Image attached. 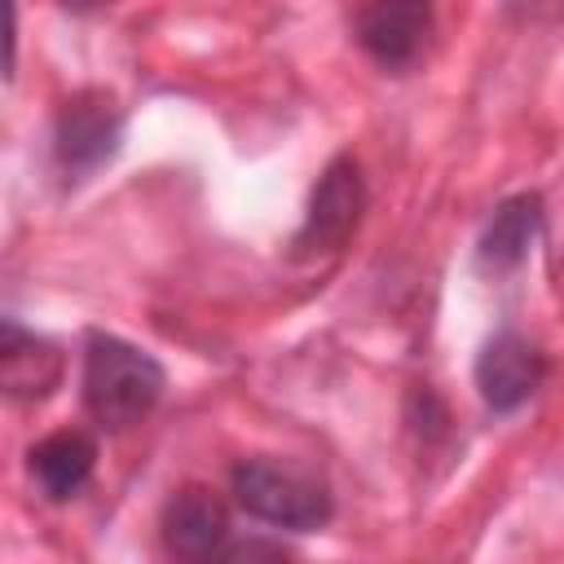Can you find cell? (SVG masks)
Returning a JSON list of instances; mask_svg holds the SVG:
<instances>
[{
  "instance_id": "6da1fadb",
  "label": "cell",
  "mask_w": 564,
  "mask_h": 564,
  "mask_svg": "<svg viewBox=\"0 0 564 564\" xmlns=\"http://www.w3.org/2000/svg\"><path fill=\"white\" fill-rule=\"evenodd\" d=\"M167 388V375L163 366L119 339V335H106V330H93L88 344H84V410L110 427V432H123L132 423H141L159 397Z\"/></svg>"
},
{
  "instance_id": "7a4b0ae2",
  "label": "cell",
  "mask_w": 564,
  "mask_h": 564,
  "mask_svg": "<svg viewBox=\"0 0 564 564\" xmlns=\"http://www.w3.org/2000/svg\"><path fill=\"white\" fill-rule=\"evenodd\" d=\"M229 480H234L238 507L273 529L304 533V529H317L330 520V494L317 480H308L291 467H278L269 458H242Z\"/></svg>"
},
{
  "instance_id": "3957f363",
  "label": "cell",
  "mask_w": 564,
  "mask_h": 564,
  "mask_svg": "<svg viewBox=\"0 0 564 564\" xmlns=\"http://www.w3.org/2000/svg\"><path fill=\"white\" fill-rule=\"evenodd\" d=\"M123 137V115L110 93L101 88H79L62 101L57 128H53V154L70 181H84L101 163L115 159Z\"/></svg>"
},
{
  "instance_id": "277c9868",
  "label": "cell",
  "mask_w": 564,
  "mask_h": 564,
  "mask_svg": "<svg viewBox=\"0 0 564 564\" xmlns=\"http://www.w3.org/2000/svg\"><path fill=\"white\" fill-rule=\"evenodd\" d=\"M361 207H366V181H361V167L352 154H335L313 194H308V212H304V225L295 234V251L300 256H330L339 251L357 220H361Z\"/></svg>"
},
{
  "instance_id": "5b68a950",
  "label": "cell",
  "mask_w": 564,
  "mask_h": 564,
  "mask_svg": "<svg viewBox=\"0 0 564 564\" xmlns=\"http://www.w3.org/2000/svg\"><path fill=\"white\" fill-rule=\"evenodd\" d=\"M546 375V357L516 330H498L476 357V388L494 414L520 410Z\"/></svg>"
},
{
  "instance_id": "8992f818",
  "label": "cell",
  "mask_w": 564,
  "mask_h": 564,
  "mask_svg": "<svg viewBox=\"0 0 564 564\" xmlns=\"http://www.w3.org/2000/svg\"><path fill=\"white\" fill-rule=\"evenodd\" d=\"M432 35V0H370L357 13V44L388 70L410 66Z\"/></svg>"
},
{
  "instance_id": "52a82bcc",
  "label": "cell",
  "mask_w": 564,
  "mask_h": 564,
  "mask_svg": "<svg viewBox=\"0 0 564 564\" xmlns=\"http://www.w3.org/2000/svg\"><path fill=\"white\" fill-rule=\"evenodd\" d=\"M163 546L181 560H212L229 546V511L207 485H185L163 507Z\"/></svg>"
},
{
  "instance_id": "ba28073f",
  "label": "cell",
  "mask_w": 564,
  "mask_h": 564,
  "mask_svg": "<svg viewBox=\"0 0 564 564\" xmlns=\"http://www.w3.org/2000/svg\"><path fill=\"white\" fill-rule=\"evenodd\" d=\"M66 357L53 339L4 317L0 326V388L13 401H44L62 383Z\"/></svg>"
},
{
  "instance_id": "9c48e42d",
  "label": "cell",
  "mask_w": 564,
  "mask_h": 564,
  "mask_svg": "<svg viewBox=\"0 0 564 564\" xmlns=\"http://www.w3.org/2000/svg\"><path fill=\"white\" fill-rule=\"evenodd\" d=\"M26 467L48 502H66L88 485V476L97 467V445H93V436L66 427V432H53L40 445H31Z\"/></svg>"
},
{
  "instance_id": "30bf717a",
  "label": "cell",
  "mask_w": 564,
  "mask_h": 564,
  "mask_svg": "<svg viewBox=\"0 0 564 564\" xmlns=\"http://www.w3.org/2000/svg\"><path fill=\"white\" fill-rule=\"evenodd\" d=\"M538 229H542V198L538 194H516V198L498 203L494 220L480 234V260L489 269H516L529 256Z\"/></svg>"
}]
</instances>
